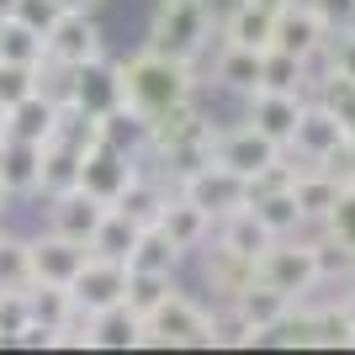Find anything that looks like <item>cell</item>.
Returning a JSON list of instances; mask_svg holds the SVG:
<instances>
[{"instance_id": "f907efd6", "label": "cell", "mask_w": 355, "mask_h": 355, "mask_svg": "<svg viewBox=\"0 0 355 355\" xmlns=\"http://www.w3.org/2000/svg\"><path fill=\"white\" fill-rule=\"evenodd\" d=\"M16 11V0H0V16H11Z\"/></svg>"}, {"instance_id": "5b68a950", "label": "cell", "mask_w": 355, "mask_h": 355, "mask_svg": "<svg viewBox=\"0 0 355 355\" xmlns=\"http://www.w3.org/2000/svg\"><path fill=\"white\" fill-rule=\"evenodd\" d=\"M175 191L191 196V202L207 212L212 223H223L228 212H239V207H250V180L234 175V170H228V164H218V159H207L202 170H191Z\"/></svg>"}, {"instance_id": "3957f363", "label": "cell", "mask_w": 355, "mask_h": 355, "mask_svg": "<svg viewBox=\"0 0 355 355\" xmlns=\"http://www.w3.org/2000/svg\"><path fill=\"white\" fill-rule=\"evenodd\" d=\"M254 282L276 286V292H286L292 302H302V297L313 292V286H324V276H318V260H313V239H270V250L254 260Z\"/></svg>"}, {"instance_id": "ba28073f", "label": "cell", "mask_w": 355, "mask_h": 355, "mask_svg": "<svg viewBox=\"0 0 355 355\" xmlns=\"http://www.w3.org/2000/svg\"><path fill=\"white\" fill-rule=\"evenodd\" d=\"M138 154H128L122 144H101L96 154H85V164H80V186H85L90 196H101L106 207H117V196L128 191L138 180Z\"/></svg>"}, {"instance_id": "f6af8a7d", "label": "cell", "mask_w": 355, "mask_h": 355, "mask_svg": "<svg viewBox=\"0 0 355 355\" xmlns=\"http://www.w3.org/2000/svg\"><path fill=\"white\" fill-rule=\"evenodd\" d=\"M308 6L324 16L329 32H340V27H350V21H355V0H308Z\"/></svg>"}, {"instance_id": "f546056e", "label": "cell", "mask_w": 355, "mask_h": 355, "mask_svg": "<svg viewBox=\"0 0 355 355\" xmlns=\"http://www.w3.org/2000/svg\"><path fill=\"white\" fill-rule=\"evenodd\" d=\"M27 308L37 324H48L53 334H59V324H69V313H74V292L59 282H32L27 286Z\"/></svg>"}, {"instance_id": "d6a6232c", "label": "cell", "mask_w": 355, "mask_h": 355, "mask_svg": "<svg viewBox=\"0 0 355 355\" xmlns=\"http://www.w3.org/2000/svg\"><path fill=\"white\" fill-rule=\"evenodd\" d=\"M32 286V239L0 234V292H27Z\"/></svg>"}, {"instance_id": "277c9868", "label": "cell", "mask_w": 355, "mask_h": 355, "mask_svg": "<svg viewBox=\"0 0 355 355\" xmlns=\"http://www.w3.org/2000/svg\"><path fill=\"white\" fill-rule=\"evenodd\" d=\"M144 345H164V350L212 345V313L202 308L196 297H186V292L175 286V292H170L159 308L144 318Z\"/></svg>"}, {"instance_id": "f35d334b", "label": "cell", "mask_w": 355, "mask_h": 355, "mask_svg": "<svg viewBox=\"0 0 355 355\" xmlns=\"http://www.w3.org/2000/svg\"><path fill=\"white\" fill-rule=\"evenodd\" d=\"M32 90H37V69L32 64H6L0 59V112L16 101H27Z\"/></svg>"}, {"instance_id": "7c38bea8", "label": "cell", "mask_w": 355, "mask_h": 355, "mask_svg": "<svg viewBox=\"0 0 355 355\" xmlns=\"http://www.w3.org/2000/svg\"><path fill=\"white\" fill-rule=\"evenodd\" d=\"M90 260V244H80V239H64V234H37L32 239V282H59L69 286L80 270H85Z\"/></svg>"}, {"instance_id": "ffe728a7", "label": "cell", "mask_w": 355, "mask_h": 355, "mask_svg": "<svg viewBox=\"0 0 355 355\" xmlns=\"http://www.w3.org/2000/svg\"><path fill=\"white\" fill-rule=\"evenodd\" d=\"M228 308H234L239 318H244V324H250L254 334L266 340L270 329H276V324L286 318V308H292V297H286V292H276V286H266V282H250L244 292L234 297V302H228Z\"/></svg>"}, {"instance_id": "74e56055", "label": "cell", "mask_w": 355, "mask_h": 355, "mask_svg": "<svg viewBox=\"0 0 355 355\" xmlns=\"http://www.w3.org/2000/svg\"><path fill=\"white\" fill-rule=\"evenodd\" d=\"M266 340H276V345H302V350H318V318H313V308L292 302V308H286V318L270 329Z\"/></svg>"}, {"instance_id": "d6986e66", "label": "cell", "mask_w": 355, "mask_h": 355, "mask_svg": "<svg viewBox=\"0 0 355 355\" xmlns=\"http://www.w3.org/2000/svg\"><path fill=\"white\" fill-rule=\"evenodd\" d=\"M292 196H297V207H302V223L318 228V223L329 218V207L340 202V175L324 170V164H302L297 180H292Z\"/></svg>"}, {"instance_id": "44dd1931", "label": "cell", "mask_w": 355, "mask_h": 355, "mask_svg": "<svg viewBox=\"0 0 355 355\" xmlns=\"http://www.w3.org/2000/svg\"><path fill=\"white\" fill-rule=\"evenodd\" d=\"M186 260V250H180L175 239L164 234L159 223H148V228H138L133 250H128V270H154V276H175V266Z\"/></svg>"}, {"instance_id": "9c48e42d", "label": "cell", "mask_w": 355, "mask_h": 355, "mask_svg": "<svg viewBox=\"0 0 355 355\" xmlns=\"http://www.w3.org/2000/svg\"><path fill=\"white\" fill-rule=\"evenodd\" d=\"M74 302L85 313H106L117 308V302H128V260H106V254H90L85 270L69 282Z\"/></svg>"}, {"instance_id": "60d3db41", "label": "cell", "mask_w": 355, "mask_h": 355, "mask_svg": "<svg viewBox=\"0 0 355 355\" xmlns=\"http://www.w3.org/2000/svg\"><path fill=\"white\" fill-rule=\"evenodd\" d=\"M16 21H27V27L32 32H43V37H48V32H53V21H59V16H64V6H59V0H16Z\"/></svg>"}, {"instance_id": "836d02e7", "label": "cell", "mask_w": 355, "mask_h": 355, "mask_svg": "<svg viewBox=\"0 0 355 355\" xmlns=\"http://www.w3.org/2000/svg\"><path fill=\"white\" fill-rule=\"evenodd\" d=\"M80 154L64 144H43V196H59V191H74L80 186Z\"/></svg>"}, {"instance_id": "f1b7e54d", "label": "cell", "mask_w": 355, "mask_h": 355, "mask_svg": "<svg viewBox=\"0 0 355 355\" xmlns=\"http://www.w3.org/2000/svg\"><path fill=\"white\" fill-rule=\"evenodd\" d=\"M250 207L260 212V223H266L276 239H292V234H302V228H308V223H302V207H297V196H292V186H286V191L254 196Z\"/></svg>"}, {"instance_id": "5bb4252c", "label": "cell", "mask_w": 355, "mask_h": 355, "mask_svg": "<svg viewBox=\"0 0 355 355\" xmlns=\"http://www.w3.org/2000/svg\"><path fill=\"white\" fill-rule=\"evenodd\" d=\"M324 43H329V27H324V16L313 11L308 0H292V6L276 16L270 48H286V53H297V59H313V53H324Z\"/></svg>"}, {"instance_id": "cb8c5ba5", "label": "cell", "mask_w": 355, "mask_h": 355, "mask_svg": "<svg viewBox=\"0 0 355 355\" xmlns=\"http://www.w3.org/2000/svg\"><path fill=\"white\" fill-rule=\"evenodd\" d=\"M270 37H276V16H270V11H254L250 0H239L234 11L223 16V43L266 53V48H270Z\"/></svg>"}, {"instance_id": "2e32d148", "label": "cell", "mask_w": 355, "mask_h": 355, "mask_svg": "<svg viewBox=\"0 0 355 355\" xmlns=\"http://www.w3.org/2000/svg\"><path fill=\"white\" fill-rule=\"evenodd\" d=\"M53 122H59V101L32 90L27 101H16L0 112V138H21V144H48L53 138Z\"/></svg>"}, {"instance_id": "b9f144b4", "label": "cell", "mask_w": 355, "mask_h": 355, "mask_svg": "<svg viewBox=\"0 0 355 355\" xmlns=\"http://www.w3.org/2000/svg\"><path fill=\"white\" fill-rule=\"evenodd\" d=\"M32 324V308H27V292H0V334H6V345L21 334V329Z\"/></svg>"}, {"instance_id": "d4e9b609", "label": "cell", "mask_w": 355, "mask_h": 355, "mask_svg": "<svg viewBox=\"0 0 355 355\" xmlns=\"http://www.w3.org/2000/svg\"><path fill=\"white\" fill-rule=\"evenodd\" d=\"M164 202H170V191H164V175H154V170H138V180L117 196V212H122L128 223H138V228H148V223H159Z\"/></svg>"}, {"instance_id": "603a6c76", "label": "cell", "mask_w": 355, "mask_h": 355, "mask_svg": "<svg viewBox=\"0 0 355 355\" xmlns=\"http://www.w3.org/2000/svg\"><path fill=\"white\" fill-rule=\"evenodd\" d=\"M270 228L260 223V212L254 207H239V212H228V218L218 223V244H228L234 254H244V260H260V254L270 250Z\"/></svg>"}, {"instance_id": "ac0fdd59", "label": "cell", "mask_w": 355, "mask_h": 355, "mask_svg": "<svg viewBox=\"0 0 355 355\" xmlns=\"http://www.w3.org/2000/svg\"><path fill=\"white\" fill-rule=\"evenodd\" d=\"M159 228L170 239H175L180 250L191 254V250H202V244H207L212 234H218V223L207 218V212L196 207L191 196H180V191H170V202H164V212H159Z\"/></svg>"}, {"instance_id": "8fae6325", "label": "cell", "mask_w": 355, "mask_h": 355, "mask_svg": "<svg viewBox=\"0 0 355 355\" xmlns=\"http://www.w3.org/2000/svg\"><path fill=\"white\" fill-rule=\"evenodd\" d=\"M106 212H112V207H106L101 196H90L85 186L48 196V228H53V234H64V239H80V244H90V239H96V228H101Z\"/></svg>"}, {"instance_id": "681fc988", "label": "cell", "mask_w": 355, "mask_h": 355, "mask_svg": "<svg viewBox=\"0 0 355 355\" xmlns=\"http://www.w3.org/2000/svg\"><path fill=\"white\" fill-rule=\"evenodd\" d=\"M345 133H350V144H355V112H350V117H345Z\"/></svg>"}, {"instance_id": "ee69618b", "label": "cell", "mask_w": 355, "mask_h": 355, "mask_svg": "<svg viewBox=\"0 0 355 355\" xmlns=\"http://www.w3.org/2000/svg\"><path fill=\"white\" fill-rule=\"evenodd\" d=\"M260 334H254L244 318H239L234 308H223V313H212V345H254Z\"/></svg>"}, {"instance_id": "8d00e7d4", "label": "cell", "mask_w": 355, "mask_h": 355, "mask_svg": "<svg viewBox=\"0 0 355 355\" xmlns=\"http://www.w3.org/2000/svg\"><path fill=\"white\" fill-rule=\"evenodd\" d=\"M170 292H175V276H154V270H128V308H133L138 318H148V313L159 308Z\"/></svg>"}, {"instance_id": "bcb514c9", "label": "cell", "mask_w": 355, "mask_h": 355, "mask_svg": "<svg viewBox=\"0 0 355 355\" xmlns=\"http://www.w3.org/2000/svg\"><path fill=\"white\" fill-rule=\"evenodd\" d=\"M11 345H21V350H48V345H53V329H48V324H37V318H32V324L21 329V334H16Z\"/></svg>"}, {"instance_id": "83f0119b", "label": "cell", "mask_w": 355, "mask_h": 355, "mask_svg": "<svg viewBox=\"0 0 355 355\" xmlns=\"http://www.w3.org/2000/svg\"><path fill=\"white\" fill-rule=\"evenodd\" d=\"M0 59L6 64H37L48 59V37L43 32H32L27 21H16V16H0Z\"/></svg>"}, {"instance_id": "6da1fadb", "label": "cell", "mask_w": 355, "mask_h": 355, "mask_svg": "<svg viewBox=\"0 0 355 355\" xmlns=\"http://www.w3.org/2000/svg\"><path fill=\"white\" fill-rule=\"evenodd\" d=\"M122 74V106L128 112H138V117H154V112H164V106H180L196 96V69L186 59H170V53H159V48H138L133 59L117 64Z\"/></svg>"}, {"instance_id": "4dcf8cb0", "label": "cell", "mask_w": 355, "mask_h": 355, "mask_svg": "<svg viewBox=\"0 0 355 355\" xmlns=\"http://www.w3.org/2000/svg\"><path fill=\"white\" fill-rule=\"evenodd\" d=\"M260 90H302V96H308V59H297L286 48H266Z\"/></svg>"}, {"instance_id": "1f68e13d", "label": "cell", "mask_w": 355, "mask_h": 355, "mask_svg": "<svg viewBox=\"0 0 355 355\" xmlns=\"http://www.w3.org/2000/svg\"><path fill=\"white\" fill-rule=\"evenodd\" d=\"M313 318H318V350H355L350 297H345V302H329V308H313Z\"/></svg>"}, {"instance_id": "4316f807", "label": "cell", "mask_w": 355, "mask_h": 355, "mask_svg": "<svg viewBox=\"0 0 355 355\" xmlns=\"http://www.w3.org/2000/svg\"><path fill=\"white\" fill-rule=\"evenodd\" d=\"M144 345V318L128 302L96 313V350H138Z\"/></svg>"}, {"instance_id": "7402d4cb", "label": "cell", "mask_w": 355, "mask_h": 355, "mask_svg": "<svg viewBox=\"0 0 355 355\" xmlns=\"http://www.w3.org/2000/svg\"><path fill=\"white\" fill-rule=\"evenodd\" d=\"M202 276H207V286L223 297V302H234V297L254 282V260L234 254L228 244H212V250H207V260H202Z\"/></svg>"}, {"instance_id": "f5cc1de1", "label": "cell", "mask_w": 355, "mask_h": 355, "mask_svg": "<svg viewBox=\"0 0 355 355\" xmlns=\"http://www.w3.org/2000/svg\"><path fill=\"white\" fill-rule=\"evenodd\" d=\"M350 308H355V292H350Z\"/></svg>"}, {"instance_id": "8992f818", "label": "cell", "mask_w": 355, "mask_h": 355, "mask_svg": "<svg viewBox=\"0 0 355 355\" xmlns=\"http://www.w3.org/2000/svg\"><path fill=\"white\" fill-rule=\"evenodd\" d=\"M286 148L276 144V138H266L254 122H239V128H212V159L218 164H228L234 175H244V180H254L266 164H276Z\"/></svg>"}, {"instance_id": "7bdbcfd3", "label": "cell", "mask_w": 355, "mask_h": 355, "mask_svg": "<svg viewBox=\"0 0 355 355\" xmlns=\"http://www.w3.org/2000/svg\"><path fill=\"white\" fill-rule=\"evenodd\" d=\"M324 59H329V69H340V74H350V80H355V21H350V27H340V32H329Z\"/></svg>"}, {"instance_id": "7dc6e473", "label": "cell", "mask_w": 355, "mask_h": 355, "mask_svg": "<svg viewBox=\"0 0 355 355\" xmlns=\"http://www.w3.org/2000/svg\"><path fill=\"white\" fill-rule=\"evenodd\" d=\"M250 6H254V11H270V16H282L286 6H292V0H250Z\"/></svg>"}, {"instance_id": "816d5d0a", "label": "cell", "mask_w": 355, "mask_h": 355, "mask_svg": "<svg viewBox=\"0 0 355 355\" xmlns=\"http://www.w3.org/2000/svg\"><path fill=\"white\" fill-rule=\"evenodd\" d=\"M6 202H11V191H6V186H0V212H6Z\"/></svg>"}, {"instance_id": "d590c367", "label": "cell", "mask_w": 355, "mask_h": 355, "mask_svg": "<svg viewBox=\"0 0 355 355\" xmlns=\"http://www.w3.org/2000/svg\"><path fill=\"white\" fill-rule=\"evenodd\" d=\"M313 260H318V276H324V282H355V250L340 244L334 234H324V228L313 239Z\"/></svg>"}, {"instance_id": "4fadbf2b", "label": "cell", "mask_w": 355, "mask_h": 355, "mask_svg": "<svg viewBox=\"0 0 355 355\" xmlns=\"http://www.w3.org/2000/svg\"><path fill=\"white\" fill-rule=\"evenodd\" d=\"M302 106H308L302 90H254V96H250V117H244V122H254L266 138H276L282 148H292V133H297Z\"/></svg>"}, {"instance_id": "c3c4849f", "label": "cell", "mask_w": 355, "mask_h": 355, "mask_svg": "<svg viewBox=\"0 0 355 355\" xmlns=\"http://www.w3.org/2000/svg\"><path fill=\"white\" fill-rule=\"evenodd\" d=\"M64 11H96V6H101V0H59Z\"/></svg>"}, {"instance_id": "e0dca14e", "label": "cell", "mask_w": 355, "mask_h": 355, "mask_svg": "<svg viewBox=\"0 0 355 355\" xmlns=\"http://www.w3.org/2000/svg\"><path fill=\"white\" fill-rule=\"evenodd\" d=\"M0 186L11 196H43V144L0 138Z\"/></svg>"}, {"instance_id": "7a4b0ae2", "label": "cell", "mask_w": 355, "mask_h": 355, "mask_svg": "<svg viewBox=\"0 0 355 355\" xmlns=\"http://www.w3.org/2000/svg\"><path fill=\"white\" fill-rule=\"evenodd\" d=\"M212 27H218V6H212V0H154L148 48L196 64L212 43Z\"/></svg>"}, {"instance_id": "e575fe53", "label": "cell", "mask_w": 355, "mask_h": 355, "mask_svg": "<svg viewBox=\"0 0 355 355\" xmlns=\"http://www.w3.org/2000/svg\"><path fill=\"white\" fill-rule=\"evenodd\" d=\"M138 239V223H128L117 207L101 218V228H96V239H90V254H106V260H128V250H133Z\"/></svg>"}, {"instance_id": "9a60e30c", "label": "cell", "mask_w": 355, "mask_h": 355, "mask_svg": "<svg viewBox=\"0 0 355 355\" xmlns=\"http://www.w3.org/2000/svg\"><path fill=\"white\" fill-rule=\"evenodd\" d=\"M74 106H85V112H96V117H112L122 106V74H117V64L106 59H90V64H80L74 69V96H69Z\"/></svg>"}, {"instance_id": "ab89813d", "label": "cell", "mask_w": 355, "mask_h": 355, "mask_svg": "<svg viewBox=\"0 0 355 355\" xmlns=\"http://www.w3.org/2000/svg\"><path fill=\"white\" fill-rule=\"evenodd\" d=\"M318 228H324V234H334L340 244H350V250H355V186H340V202L329 207V218L318 223Z\"/></svg>"}, {"instance_id": "52a82bcc", "label": "cell", "mask_w": 355, "mask_h": 355, "mask_svg": "<svg viewBox=\"0 0 355 355\" xmlns=\"http://www.w3.org/2000/svg\"><path fill=\"white\" fill-rule=\"evenodd\" d=\"M345 144H350L345 117L308 96V106H302V117H297V133H292V148H286V154H297V159H308V164H329Z\"/></svg>"}, {"instance_id": "db71d44e", "label": "cell", "mask_w": 355, "mask_h": 355, "mask_svg": "<svg viewBox=\"0 0 355 355\" xmlns=\"http://www.w3.org/2000/svg\"><path fill=\"white\" fill-rule=\"evenodd\" d=\"M0 345H6V334H0Z\"/></svg>"}, {"instance_id": "30bf717a", "label": "cell", "mask_w": 355, "mask_h": 355, "mask_svg": "<svg viewBox=\"0 0 355 355\" xmlns=\"http://www.w3.org/2000/svg\"><path fill=\"white\" fill-rule=\"evenodd\" d=\"M101 53H106V37H101V27H96L90 11H64L53 21V32H48V59L69 64V69L101 59Z\"/></svg>"}, {"instance_id": "484cf974", "label": "cell", "mask_w": 355, "mask_h": 355, "mask_svg": "<svg viewBox=\"0 0 355 355\" xmlns=\"http://www.w3.org/2000/svg\"><path fill=\"white\" fill-rule=\"evenodd\" d=\"M260 64H266V53H254V48H234V43H223V53H218V85H223V90H234V96H244V101H250L254 90H260Z\"/></svg>"}]
</instances>
